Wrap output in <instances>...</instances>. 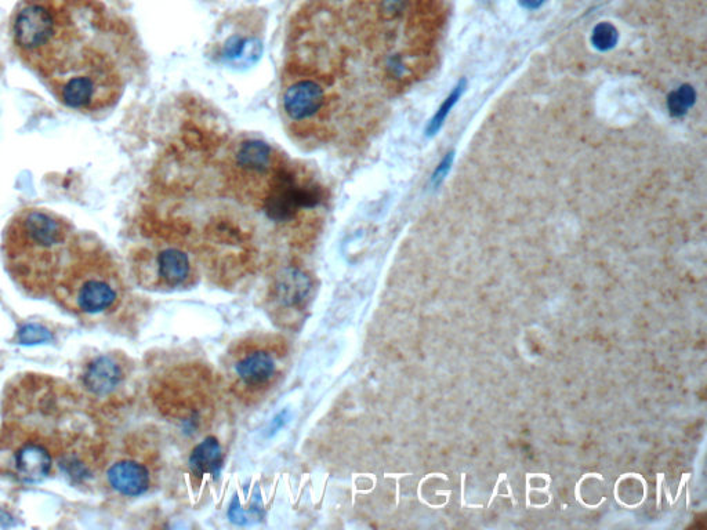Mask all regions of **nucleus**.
I'll list each match as a JSON object with an SVG mask.
<instances>
[{"label":"nucleus","instance_id":"obj_17","mask_svg":"<svg viewBox=\"0 0 707 530\" xmlns=\"http://www.w3.org/2000/svg\"><path fill=\"white\" fill-rule=\"evenodd\" d=\"M619 32L611 23H600L593 29L592 43L600 52H609L618 45Z\"/></svg>","mask_w":707,"mask_h":530},{"label":"nucleus","instance_id":"obj_5","mask_svg":"<svg viewBox=\"0 0 707 530\" xmlns=\"http://www.w3.org/2000/svg\"><path fill=\"white\" fill-rule=\"evenodd\" d=\"M263 208L275 223H290L303 210L317 208L324 192L313 179L277 158L264 184Z\"/></svg>","mask_w":707,"mask_h":530},{"label":"nucleus","instance_id":"obj_6","mask_svg":"<svg viewBox=\"0 0 707 530\" xmlns=\"http://www.w3.org/2000/svg\"><path fill=\"white\" fill-rule=\"evenodd\" d=\"M282 107L290 122L310 123L326 115L331 107V98L324 83L318 78L297 76L286 85L282 94Z\"/></svg>","mask_w":707,"mask_h":530},{"label":"nucleus","instance_id":"obj_2","mask_svg":"<svg viewBox=\"0 0 707 530\" xmlns=\"http://www.w3.org/2000/svg\"><path fill=\"white\" fill-rule=\"evenodd\" d=\"M12 38L17 56L41 79L87 45L70 0H24L13 17Z\"/></svg>","mask_w":707,"mask_h":530},{"label":"nucleus","instance_id":"obj_12","mask_svg":"<svg viewBox=\"0 0 707 530\" xmlns=\"http://www.w3.org/2000/svg\"><path fill=\"white\" fill-rule=\"evenodd\" d=\"M224 456L219 439L208 437L201 444L192 449L188 467L194 477L202 478L203 475H212L217 479L223 470Z\"/></svg>","mask_w":707,"mask_h":530},{"label":"nucleus","instance_id":"obj_15","mask_svg":"<svg viewBox=\"0 0 707 530\" xmlns=\"http://www.w3.org/2000/svg\"><path fill=\"white\" fill-rule=\"evenodd\" d=\"M466 87V79H462V81L455 86V89H453L451 94H449L447 100L442 103L440 110L437 111V114L434 115V118L431 119L429 126H427V136L433 137L435 134L440 132L442 125H444L445 119L448 118L449 112H451L452 108L458 104L460 97H462L463 93L466 92Z\"/></svg>","mask_w":707,"mask_h":530},{"label":"nucleus","instance_id":"obj_10","mask_svg":"<svg viewBox=\"0 0 707 530\" xmlns=\"http://www.w3.org/2000/svg\"><path fill=\"white\" fill-rule=\"evenodd\" d=\"M277 363L273 354L268 351L257 350L239 359L235 365V373L245 386L259 388L267 386L275 376Z\"/></svg>","mask_w":707,"mask_h":530},{"label":"nucleus","instance_id":"obj_16","mask_svg":"<svg viewBox=\"0 0 707 530\" xmlns=\"http://www.w3.org/2000/svg\"><path fill=\"white\" fill-rule=\"evenodd\" d=\"M696 92L691 85H681L667 97V108L674 118H681L694 107Z\"/></svg>","mask_w":707,"mask_h":530},{"label":"nucleus","instance_id":"obj_11","mask_svg":"<svg viewBox=\"0 0 707 530\" xmlns=\"http://www.w3.org/2000/svg\"><path fill=\"white\" fill-rule=\"evenodd\" d=\"M123 380V369L121 363L115 358L100 357L94 359L85 373V386L87 390L96 395L111 394L119 387Z\"/></svg>","mask_w":707,"mask_h":530},{"label":"nucleus","instance_id":"obj_4","mask_svg":"<svg viewBox=\"0 0 707 530\" xmlns=\"http://www.w3.org/2000/svg\"><path fill=\"white\" fill-rule=\"evenodd\" d=\"M52 294L65 310L96 317L118 303L121 278L110 254L100 246L79 243Z\"/></svg>","mask_w":707,"mask_h":530},{"label":"nucleus","instance_id":"obj_18","mask_svg":"<svg viewBox=\"0 0 707 530\" xmlns=\"http://www.w3.org/2000/svg\"><path fill=\"white\" fill-rule=\"evenodd\" d=\"M18 339L21 344L32 346V344L49 343L53 340V335L41 325H25L18 333Z\"/></svg>","mask_w":707,"mask_h":530},{"label":"nucleus","instance_id":"obj_13","mask_svg":"<svg viewBox=\"0 0 707 530\" xmlns=\"http://www.w3.org/2000/svg\"><path fill=\"white\" fill-rule=\"evenodd\" d=\"M158 277L168 286H180L190 277V257L183 250L176 248L163 249L155 259Z\"/></svg>","mask_w":707,"mask_h":530},{"label":"nucleus","instance_id":"obj_20","mask_svg":"<svg viewBox=\"0 0 707 530\" xmlns=\"http://www.w3.org/2000/svg\"><path fill=\"white\" fill-rule=\"evenodd\" d=\"M228 518H230L231 522H234V524L237 525L248 524V519H246L245 511L242 510L241 506H239V500L237 496L232 499L230 508H228Z\"/></svg>","mask_w":707,"mask_h":530},{"label":"nucleus","instance_id":"obj_8","mask_svg":"<svg viewBox=\"0 0 707 530\" xmlns=\"http://www.w3.org/2000/svg\"><path fill=\"white\" fill-rule=\"evenodd\" d=\"M313 286L306 272L296 267H285L275 278L274 296L282 307H303L313 292Z\"/></svg>","mask_w":707,"mask_h":530},{"label":"nucleus","instance_id":"obj_1","mask_svg":"<svg viewBox=\"0 0 707 530\" xmlns=\"http://www.w3.org/2000/svg\"><path fill=\"white\" fill-rule=\"evenodd\" d=\"M74 225L49 209L25 208L14 214L3 234L7 271L32 296L52 294L79 246Z\"/></svg>","mask_w":707,"mask_h":530},{"label":"nucleus","instance_id":"obj_19","mask_svg":"<svg viewBox=\"0 0 707 530\" xmlns=\"http://www.w3.org/2000/svg\"><path fill=\"white\" fill-rule=\"evenodd\" d=\"M453 161H455V151H449L445 158L442 159L440 165H438V168L435 169L433 176H431V184H433L434 188H438L444 183L445 177L451 172Z\"/></svg>","mask_w":707,"mask_h":530},{"label":"nucleus","instance_id":"obj_3","mask_svg":"<svg viewBox=\"0 0 707 530\" xmlns=\"http://www.w3.org/2000/svg\"><path fill=\"white\" fill-rule=\"evenodd\" d=\"M42 81L65 107L81 112L107 110L123 90L114 60L92 45L83 47Z\"/></svg>","mask_w":707,"mask_h":530},{"label":"nucleus","instance_id":"obj_21","mask_svg":"<svg viewBox=\"0 0 707 530\" xmlns=\"http://www.w3.org/2000/svg\"><path fill=\"white\" fill-rule=\"evenodd\" d=\"M288 421V410H284V412L278 413V415L274 417V420L271 421L270 428H268V437H271V435L278 433V431L281 430V428L284 427L285 424L288 423Z\"/></svg>","mask_w":707,"mask_h":530},{"label":"nucleus","instance_id":"obj_14","mask_svg":"<svg viewBox=\"0 0 707 530\" xmlns=\"http://www.w3.org/2000/svg\"><path fill=\"white\" fill-rule=\"evenodd\" d=\"M223 57L239 65L255 64L260 58V43L242 36H232L224 46Z\"/></svg>","mask_w":707,"mask_h":530},{"label":"nucleus","instance_id":"obj_7","mask_svg":"<svg viewBox=\"0 0 707 530\" xmlns=\"http://www.w3.org/2000/svg\"><path fill=\"white\" fill-rule=\"evenodd\" d=\"M13 457L18 478L27 484H39L52 473V453L41 442L25 441Z\"/></svg>","mask_w":707,"mask_h":530},{"label":"nucleus","instance_id":"obj_22","mask_svg":"<svg viewBox=\"0 0 707 530\" xmlns=\"http://www.w3.org/2000/svg\"><path fill=\"white\" fill-rule=\"evenodd\" d=\"M520 5L527 10H536L545 3V0H518Z\"/></svg>","mask_w":707,"mask_h":530},{"label":"nucleus","instance_id":"obj_9","mask_svg":"<svg viewBox=\"0 0 707 530\" xmlns=\"http://www.w3.org/2000/svg\"><path fill=\"white\" fill-rule=\"evenodd\" d=\"M107 478L112 489L128 497L144 495L151 485L150 471L147 467L132 460L115 463L108 470Z\"/></svg>","mask_w":707,"mask_h":530}]
</instances>
